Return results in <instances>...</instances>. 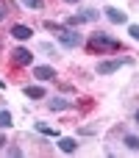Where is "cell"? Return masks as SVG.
Segmentation results:
<instances>
[{
    "mask_svg": "<svg viewBox=\"0 0 139 158\" xmlns=\"http://www.w3.org/2000/svg\"><path fill=\"white\" fill-rule=\"evenodd\" d=\"M36 131H39V133H45V136H56V139H59V131H56V128H50V125H45V122H36Z\"/></svg>",
    "mask_w": 139,
    "mask_h": 158,
    "instance_id": "11",
    "label": "cell"
},
{
    "mask_svg": "<svg viewBox=\"0 0 139 158\" xmlns=\"http://www.w3.org/2000/svg\"><path fill=\"white\" fill-rule=\"evenodd\" d=\"M11 125H14L11 114H8V111H0V128H11Z\"/></svg>",
    "mask_w": 139,
    "mask_h": 158,
    "instance_id": "13",
    "label": "cell"
},
{
    "mask_svg": "<svg viewBox=\"0 0 139 158\" xmlns=\"http://www.w3.org/2000/svg\"><path fill=\"white\" fill-rule=\"evenodd\" d=\"M8 156L17 158V156H22V150H20V147H8Z\"/></svg>",
    "mask_w": 139,
    "mask_h": 158,
    "instance_id": "19",
    "label": "cell"
},
{
    "mask_svg": "<svg viewBox=\"0 0 139 158\" xmlns=\"http://www.w3.org/2000/svg\"><path fill=\"white\" fill-rule=\"evenodd\" d=\"M128 33H131V36L139 42V25H128Z\"/></svg>",
    "mask_w": 139,
    "mask_h": 158,
    "instance_id": "17",
    "label": "cell"
},
{
    "mask_svg": "<svg viewBox=\"0 0 139 158\" xmlns=\"http://www.w3.org/2000/svg\"><path fill=\"white\" fill-rule=\"evenodd\" d=\"M72 103L70 100H64V97H53L50 100V111H64V108H70Z\"/></svg>",
    "mask_w": 139,
    "mask_h": 158,
    "instance_id": "9",
    "label": "cell"
},
{
    "mask_svg": "<svg viewBox=\"0 0 139 158\" xmlns=\"http://www.w3.org/2000/svg\"><path fill=\"white\" fill-rule=\"evenodd\" d=\"M137 122H139V111H137Z\"/></svg>",
    "mask_w": 139,
    "mask_h": 158,
    "instance_id": "22",
    "label": "cell"
},
{
    "mask_svg": "<svg viewBox=\"0 0 139 158\" xmlns=\"http://www.w3.org/2000/svg\"><path fill=\"white\" fill-rule=\"evenodd\" d=\"M106 17L111 19V22H117V25H123V22H128V17H125V11H120V8H106Z\"/></svg>",
    "mask_w": 139,
    "mask_h": 158,
    "instance_id": "7",
    "label": "cell"
},
{
    "mask_svg": "<svg viewBox=\"0 0 139 158\" xmlns=\"http://www.w3.org/2000/svg\"><path fill=\"white\" fill-rule=\"evenodd\" d=\"M89 50H92V53H106V50H120V42L98 31V33H95V36L89 39Z\"/></svg>",
    "mask_w": 139,
    "mask_h": 158,
    "instance_id": "1",
    "label": "cell"
},
{
    "mask_svg": "<svg viewBox=\"0 0 139 158\" xmlns=\"http://www.w3.org/2000/svg\"><path fill=\"white\" fill-rule=\"evenodd\" d=\"M11 58H14V64H20V67H28V64H33V53H31L28 47H17V50L11 53Z\"/></svg>",
    "mask_w": 139,
    "mask_h": 158,
    "instance_id": "3",
    "label": "cell"
},
{
    "mask_svg": "<svg viewBox=\"0 0 139 158\" xmlns=\"http://www.w3.org/2000/svg\"><path fill=\"white\" fill-rule=\"evenodd\" d=\"M120 67H123V61L117 58V61H100L95 69H98V75H111V72H117Z\"/></svg>",
    "mask_w": 139,
    "mask_h": 158,
    "instance_id": "4",
    "label": "cell"
},
{
    "mask_svg": "<svg viewBox=\"0 0 139 158\" xmlns=\"http://www.w3.org/2000/svg\"><path fill=\"white\" fill-rule=\"evenodd\" d=\"M84 17H86V22H89V19H98V11H95V8H86Z\"/></svg>",
    "mask_w": 139,
    "mask_h": 158,
    "instance_id": "16",
    "label": "cell"
},
{
    "mask_svg": "<svg viewBox=\"0 0 139 158\" xmlns=\"http://www.w3.org/2000/svg\"><path fill=\"white\" fill-rule=\"evenodd\" d=\"M22 6H28V8H42L45 0H22Z\"/></svg>",
    "mask_w": 139,
    "mask_h": 158,
    "instance_id": "15",
    "label": "cell"
},
{
    "mask_svg": "<svg viewBox=\"0 0 139 158\" xmlns=\"http://www.w3.org/2000/svg\"><path fill=\"white\" fill-rule=\"evenodd\" d=\"M25 97H31V100H42V97H45V89H42V86H25Z\"/></svg>",
    "mask_w": 139,
    "mask_h": 158,
    "instance_id": "8",
    "label": "cell"
},
{
    "mask_svg": "<svg viewBox=\"0 0 139 158\" xmlns=\"http://www.w3.org/2000/svg\"><path fill=\"white\" fill-rule=\"evenodd\" d=\"M33 78H39V81H53V78H56V69H53V67H33Z\"/></svg>",
    "mask_w": 139,
    "mask_h": 158,
    "instance_id": "6",
    "label": "cell"
},
{
    "mask_svg": "<svg viewBox=\"0 0 139 158\" xmlns=\"http://www.w3.org/2000/svg\"><path fill=\"white\" fill-rule=\"evenodd\" d=\"M3 144H6V139H3V136H0V147H3Z\"/></svg>",
    "mask_w": 139,
    "mask_h": 158,
    "instance_id": "20",
    "label": "cell"
},
{
    "mask_svg": "<svg viewBox=\"0 0 139 158\" xmlns=\"http://www.w3.org/2000/svg\"><path fill=\"white\" fill-rule=\"evenodd\" d=\"M11 36H14V39H20V42H25V39H31V36H33V31H31L28 25H14V28H11Z\"/></svg>",
    "mask_w": 139,
    "mask_h": 158,
    "instance_id": "5",
    "label": "cell"
},
{
    "mask_svg": "<svg viewBox=\"0 0 139 158\" xmlns=\"http://www.w3.org/2000/svg\"><path fill=\"white\" fill-rule=\"evenodd\" d=\"M64 3H81V0H64Z\"/></svg>",
    "mask_w": 139,
    "mask_h": 158,
    "instance_id": "21",
    "label": "cell"
},
{
    "mask_svg": "<svg viewBox=\"0 0 139 158\" xmlns=\"http://www.w3.org/2000/svg\"><path fill=\"white\" fill-rule=\"evenodd\" d=\"M6 14H8V6H6V3H3V0H0V22H3V19H6Z\"/></svg>",
    "mask_w": 139,
    "mask_h": 158,
    "instance_id": "18",
    "label": "cell"
},
{
    "mask_svg": "<svg viewBox=\"0 0 139 158\" xmlns=\"http://www.w3.org/2000/svg\"><path fill=\"white\" fill-rule=\"evenodd\" d=\"M59 42H61L64 47H78L84 39H81V33H75L72 28H61V31H59Z\"/></svg>",
    "mask_w": 139,
    "mask_h": 158,
    "instance_id": "2",
    "label": "cell"
},
{
    "mask_svg": "<svg viewBox=\"0 0 139 158\" xmlns=\"http://www.w3.org/2000/svg\"><path fill=\"white\" fill-rule=\"evenodd\" d=\"M84 22H86V17H84V14H75V17H70V19H67V25H64V28H78V25H84Z\"/></svg>",
    "mask_w": 139,
    "mask_h": 158,
    "instance_id": "12",
    "label": "cell"
},
{
    "mask_svg": "<svg viewBox=\"0 0 139 158\" xmlns=\"http://www.w3.org/2000/svg\"><path fill=\"white\" fill-rule=\"evenodd\" d=\"M59 147H61V153H75L78 150V142L75 139H59Z\"/></svg>",
    "mask_w": 139,
    "mask_h": 158,
    "instance_id": "10",
    "label": "cell"
},
{
    "mask_svg": "<svg viewBox=\"0 0 139 158\" xmlns=\"http://www.w3.org/2000/svg\"><path fill=\"white\" fill-rule=\"evenodd\" d=\"M125 147L128 150H139V139L137 136H125Z\"/></svg>",
    "mask_w": 139,
    "mask_h": 158,
    "instance_id": "14",
    "label": "cell"
}]
</instances>
